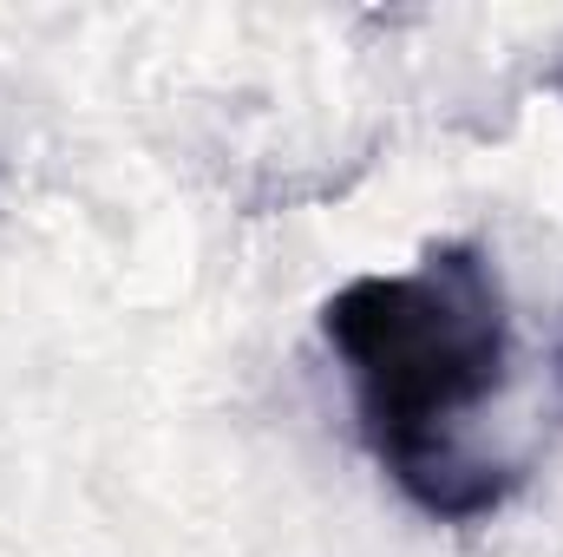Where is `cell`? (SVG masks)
<instances>
[{"instance_id": "obj_1", "label": "cell", "mask_w": 563, "mask_h": 557, "mask_svg": "<svg viewBox=\"0 0 563 557\" xmlns=\"http://www.w3.org/2000/svg\"><path fill=\"white\" fill-rule=\"evenodd\" d=\"M321 335L347 368L367 446L426 518L465 525L511 499L525 472L465 433L511 374V308L485 250L439 243L413 270L341 282Z\"/></svg>"}]
</instances>
